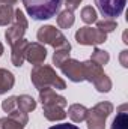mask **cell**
Instances as JSON below:
<instances>
[{
	"mask_svg": "<svg viewBox=\"0 0 128 129\" xmlns=\"http://www.w3.org/2000/svg\"><path fill=\"white\" fill-rule=\"evenodd\" d=\"M30 78H32L33 86L38 90L42 89H59L63 90L66 87L65 81L56 74V71L48 66V64H36L30 72Z\"/></svg>",
	"mask_w": 128,
	"mask_h": 129,
	"instance_id": "6da1fadb",
	"label": "cell"
},
{
	"mask_svg": "<svg viewBox=\"0 0 128 129\" xmlns=\"http://www.w3.org/2000/svg\"><path fill=\"white\" fill-rule=\"evenodd\" d=\"M26 12L36 21L53 18L62 5V0H23Z\"/></svg>",
	"mask_w": 128,
	"mask_h": 129,
	"instance_id": "7a4b0ae2",
	"label": "cell"
},
{
	"mask_svg": "<svg viewBox=\"0 0 128 129\" xmlns=\"http://www.w3.org/2000/svg\"><path fill=\"white\" fill-rule=\"evenodd\" d=\"M113 111V105L110 102H99L94 108L88 110L86 114V122L89 129H104L105 126V119L110 116Z\"/></svg>",
	"mask_w": 128,
	"mask_h": 129,
	"instance_id": "3957f363",
	"label": "cell"
},
{
	"mask_svg": "<svg viewBox=\"0 0 128 129\" xmlns=\"http://www.w3.org/2000/svg\"><path fill=\"white\" fill-rule=\"evenodd\" d=\"M29 27V23H27V18L24 17V12L21 9H15L14 12V20L11 23V27L6 29L5 32V38L8 41L9 45H14L17 41L23 39L24 33Z\"/></svg>",
	"mask_w": 128,
	"mask_h": 129,
	"instance_id": "277c9868",
	"label": "cell"
},
{
	"mask_svg": "<svg viewBox=\"0 0 128 129\" xmlns=\"http://www.w3.org/2000/svg\"><path fill=\"white\" fill-rule=\"evenodd\" d=\"M36 36H38L39 44H48L54 50L69 45V42L66 41L63 33L60 32L59 29H56L54 26H42V27H39Z\"/></svg>",
	"mask_w": 128,
	"mask_h": 129,
	"instance_id": "5b68a950",
	"label": "cell"
},
{
	"mask_svg": "<svg viewBox=\"0 0 128 129\" xmlns=\"http://www.w3.org/2000/svg\"><path fill=\"white\" fill-rule=\"evenodd\" d=\"M75 41L81 45H98L107 41V35L98 29L92 27H81L75 32Z\"/></svg>",
	"mask_w": 128,
	"mask_h": 129,
	"instance_id": "8992f818",
	"label": "cell"
},
{
	"mask_svg": "<svg viewBox=\"0 0 128 129\" xmlns=\"http://www.w3.org/2000/svg\"><path fill=\"white\" fill-rule=\"evenodd\" d=\"M95 5L102 17L113 20L124 12L127 0H95Z\"/></svg>",
	"mask_w": 128,
	"mask_h": 129,
	"instance_id": "52a82bcc",
	"label": "cell"
},
{
	"mask_svg": "<svg viewBox=\"0 0 128 129\" xmlns=\"http://www.w3.org/2000/svg\"><path fill=\"white\" fill-rule=\"evenodd\" d=\"M60 69L68 77V80H71L74 83L84 81V68H83V63H80L78 60L68 59L60 64Z\"/></svg>",
	"mask_w": 128,
	"mask_h": 129,
	"instance_id": "ba28073f",
	"label": "cell"
},
{
	"mask_svg": "<svg viewBox=\"0 0 128 129\" xmlns=\"http://www.w3.org/2000/svg\"><path fill=\"white\" fill-rule=\"evenodd\" d=\"M45 57H47V50H45V47L42 45V44H39V42H29V45H27V48H26V53H24V59L29 62V63L32 64H41L44 63V60H45Z\"/></svg>",
	"mask_w": 128,
	"mask_h": 129,
	"instance_id": "9c48e42d",
	"label": "cell"
},
{
	"mask_svg": "<svg viewBox=\"0 0 128 129\" xmlns=\"http://www.w3.org/2000/svg\"><path fill=\"white\" fill-rule=\"evenodd\" d=\"M39 99L42 102V105H57V107H62L65 108L66 107V99L60 95H57L53 89H42L39 90Z\"/></svg>",
	"mask_w": 128,
	"mask_h": 129,
	"instance_id": "30bf717a",
	"label": "cell"
},
{
	"mask_svg": "<svg viewBox=\"0 0 128 129\" xmlns=\"http://www.w3.org/2000/svg\"><path fill=\"white\" fill-rule=\"evenodd\" d=\"M27 45H29V41H26L24 38L23 39H20V41H17L14 45H11L12 47V53H11V62L14 66H23L24 63V53H26V48H27Z\"/></svg>",
	"mask_w": 128,
	"mask_h": 129,
	"instance_id": "8fae6325",
	"label": "cell"
},
{
	"mask_svg": "<svg viewBox=\"0 0 128 129\" xmlns=\"http://www.w3.org/2000/svg\"><path fill=\"white\" fill-rule=\"evenodd\" d=\"M83 68H84V80L86 81H91V83H95L96 80L104 75V71L99 64H96L92 60H88V62H83Z\"/></svg>",
	"mask_w": 128,
	"mask_h": 129,
	"instance_id": "7c38bea8",
	"label": "cell"
},
{
	"mask_svg": "<svg viewBox=\"0 0 128 129\" xmlns=\"http://www.w3.org/2000/svg\"><path fill=\"white\" fill-rule=\"evenodd\" d=\"M44 110V117L50 122H59V120H63L66 117V113L62 107H57V105H42Z\"/></svg>",
	"mask_w": 128,
	"mask_h": 129,
	"instance_id": "4fadbf2b",
	"label": "cell"
},
{
	"mask_svg": "<svg viewBox=\"0 0 128 129\" xmlns=\"http://www.w3.org/2000/svg\"><path fill=\"white\" fill-rule=\"evenodd\" d=\"M86 114H88V108L81 104H72L69 108H68V113L66 116L74 122V123H80L86 119Z\"/></svg>",
	"mask_w": 128,
	"mask_h": 129,
	"instance_id": "5bb4252c",
	"label": "cell"
},
{
	"mask_svg": "<svg viewBox=\"0 0 128 129\" xmlns=\"http://www.w3.org/2000/svg\"><path fill=\"white\" fill-rule=\"evenodd\" d=\"M14 84H15V78H14L12 72H9L5 68H0V95L11 90L14 87Z\"/></svg>",
	"mask_w": 128,
	"mask_h": 129,
	"instance_id": "9a60e30c",
	"label": "cell"
},
{
	"mask_svg": "<svg viewBox=\"0 0 128 129\" xmlns=\"http://www.w3.org/2000/svg\"><path fill=\"white\" fill-rule=\"evenodd\" d=\"M112 129H128V113L127 105L119 107V113L116 114V119L112 123Z\"/></svg>",
	"mask_w": 128,
	"mask_h": 129,
	"instance_id": "2e32d148",
	"label": "cell"
},
{
	"mask_svg": "<svg viewBox=\"0 0 128 129\" xmlns=\"http://www.w3.org/2000/svg\"><path fill=\"white\" fill-rule=\"evenodd\" d=\"M17 105L21 111L30 113L36 108V101L29 95H21V96H17Z\"/></svg>",
	"mask_w": 128,
	"mask_h": 129,
	"instance_id": "e0dca14e",
	"label": "cell"
},
{
	"mask_svg": "<svg viewBox=\"0 0 128 129\" xmlns=\"http://www.w3.org/2000/svg\"><path fill=\"white\" fill-rule=\"evenodd\" d=\"M74 21H75V18H74V12L72 11L65 9L57 15V26L60 29H69L74 24Z\"/></svg>",
	"mask_w": 128,
	"mask_h": 129,
	"instance_id": "ac0fdd59",
	"label": "cell"
},
{
	"mask_svg": "<svg viewBox=\"0 0 128 129\" xmlns=\"http://www.w3.org/2000/svg\"><path fill=\"white\" fill-rule=\"evenodd\" d=\"M69 51H71V45L62 47V48H56V51L53 54V64L60 68V64L63 63L65 60L69 59Z\"/></svg>",
	"mask_w": 128,
	"mask_h": 129,
	"instance_id": "d6986e66",
	"label": "cell"
},
{
	"mask_svg": "<svg viewBox=\"0 0 128 129\" xmlns=\"http://www.w3.org/2000/svg\"><path fill=\"white\" fill-rule=\"evenodd\" d=\"M15 9L8 5H0V26H8L14 20Z\"/></svg>",
	"mask_w": 128,
	"mask_h": 129,
	"instance_id": "ffe728a7",
	"label": "cell"
},
{
	"mask_svg": "<svg viewBox=\"0 0 128 129\" xmlns=\"http://www.w3.org/2000/svg\"><path fill=\"white\" fill-rule=\"evenodd\" d=\"M94 86H95V89L98 92L107 93V92H110V89H112V81H110V78L104 74V75H101L95 83H94Z\"/></svg>",
	"mask_w": 128,
	"mask_h": 129,
	"instance_id": "44dd1931",
	"label": "cell"
},
{
	"mask_svg": "<svg viewBox=\"0 0 128 129\" xmlns=\"http://www.w3.org/2000/svg\"><path fill=\"white\" fill-rule=\"evenodd\" d=\"M91 60H92V62H95L96 64H99V66H102V64H107V63H109L110 56H109V53H107V51L99 50V48H95V50H94V53H92Z\"/></svg>",
	"mask_w": 128,
	"mask_h": 129,
	"instance_id": "7402d4cb",
	"label": "cell"
},
{
	"mask_svg": "<svg viewBox=\"0 0 128 129\" xmlns=\"http://www.w3.org/2000/svg\"><path fill=\"white\" fill-rule=\"evenodd\" d=\"M116 26H118V23L115 20H112V18H105L102 21H96V29L101 30L102 33H105V35L109 32H113L116 29Z\"/></svg>",
	"mask_w": 128,
	"mask_h": 129,
	"instance_id": "603a6c76",
	"label": "cell"
},
{
	"mask_svg": "<svg viewBox=\"0 0 128 129\" xmlns=\"http://www.w3.org/2000/svg\"><path fill=\"white\" fill-rule=\"evenodd\" d=\"M96 11L92 8V6H84L81 9V20L86 23V24H92V23H96Z\"/></svg>",
	"mask_w": 128,
	"mask_h": 129,
	"instance_id": "cb8c5ba5",
	"label": "cell"
},
{
	"mask_svg": "<svg viewBox=\"0 0 128 129\" xmlns=\"http://www.w3.org/2000/svg\"><path fill=\"white\" fill-rule=\"evenodd\" d=\"M12 120H15L18 125H21L23 128L27 125V122H29V117H27V113H24V111H21L20 108H17V110H14L12 113H9L8 114Z\"/></svg>",
	"mask_w": 128,
	"mask_h": 129,
	"instance_id": "d4e9b609",
	"label": "cell"
},
{
	"mask_svg": "<svg viewBox=\"0 0 128 129\" xmlns=\"http://www.w3.org/2000/svg\"><path fill=\"white\" fill-rule=\"evenodd\" d=\"M2 108H3V111L5 113H12L14 110H17L18 108V105H17V96H9L8 99H5L3 102H2Z\"/></svg>",
	"mask_w": 128,
	"mask_h": 129,
	"instance_id": "484cf974",
	"label": "cell"
},
{
	"mask_svg": "<svg viewBox=\"0 0 128 129\" xmlns=\"http://www.w3.org/2000/svg\"><path fill=\"white\" fill-rule=\"evenodd\" d=\"M0 129H23L21 125H18L15 120H12L9 116L0 119Z\"/></svg>",
	"mask_w": 128,
	"mask_h": 129,
	"instance_id": "4316f807",
	"label": "cell"
},
{
	"mask_svg": "<svg viewBox=\"0 0 128 129\" xmlns=\"http://www.w3.org/2000/svg\"><path fill=\"white\" fill-rule=\"evenodd\" d=\"M80 3H81V0H65L66 9H68V11H72V12L80 6Z\"/></svg>",
	"mask_w": 128,
	"mask_h": 129,
	"instance_id": "83f0119b",
	"label": "cell"
},
{
	"mask_svg": "<svg viewBox=\"0 0 128 129\" xmlns=\"http://www.w3.org/2000/svg\"><path fill=\"white\" fill-rule=\"evenodd\" d=\"M50 129H80V128H77L75 125H71V123H60V125L51 126Z\"/></svg>",
	"mask_w": 128,
	"mask_h": 129,
	"instance_id": "f1b7e54d",
	"label": "cell"
},
{
	"mask_svg": "<svg viewBox=\"0 0 128 129\" xmlns=\"http://www.w3.org/2000/svg\"><path fill=\"white\" fill-rule=\"evenodd\" d=\"M127 54H128V51H127V50H124V51L121 53V63H122V66H125V68L128 66V62H127Z\"/></svg>",
	"mask_w": 128,
	"mask_h": 129,
	"instance_id": "f546056e",
	"label": "cell"
},
{
	"mask_svg": "<svg viewBox=\"0 0 128 129\" xmlns=\"http://www.w3.org/2000/svg\"><path fill=\"white\" fill-rule=\"evenodd\" d=\"M18 0H0V5H8V6H12L15 5Z\"/></svg>",
	"mask_w": 128,
	"mask_h": 129,
	"instance_id": "4dcf8cb0",
	"label": "cell"
},
{
	"mask_svg": "<svg viewBox=\"0 0 128 129\" xmlns=\"http://www.w3.org/2000/svg\"><path fill=\"white\" fill-rule=\"evenodd\" d=\"M2 54H3V44L0 42V56H2Z\"/></svg>",
	"mask_w": 128,
	"mask_h": 129,
	"instance_id": "1f68e13d",
	"label": "cell"
}]
</instances>
